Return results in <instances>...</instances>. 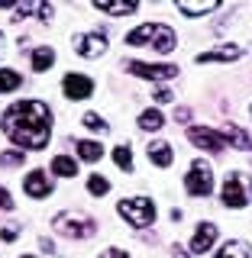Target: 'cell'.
<instances>
[{"instance_id": "12", "label": "cell", "mask_w": 252, "mask_h": 258, "mask_svg": "<svg viewBox=\"0 0 252 258\" xmlns=\"http://www.w3.org/2000/svg\"><path fill=\"white\" fill-rule=\"evenodd\" d=\"M23 190H26L29 197L42 200V197H48V194H52V181L45 177V171H29L26 181H23Z\"/></svg>"}, {"instance_id": "22", "label": "cell", "mask_w": 252, "mask_h": 258, "mask_svg": "<svg viewBox=\"0 0 252 258\" xmlns=\"http://www.w3.org/2000/svg\"><path fill=\"white\" fill-rule=\"evenodd\" d=\"M136 7H139V4H133V0H129V4H100V0H97V10H100V13H110V16L136 13Z\"/></svg>"}, {"instance_id": "5", "label": "cell", "mask_w": 252, "mask_h": 258, "mask_svg": "<svg viewBox=\"0 0 252 258\" xmlns=\"http://www.w3.org/2000/svg\"><path fill=\"white\" fill-rule=\"evenodd\" d=\"M55 226V232H62V236H71V239H87V236H94L97 232V226L91 216H84V213H75V210H65V213H59L52 220Z\"/></svg>"}, {"instance_id": "4", "label": "cell", "mask_w": 252, "mask_h": 258, "mask_svg": "<svg viewBox=\"0 0 252 258\" xmlns=\"http://www.w3.org/2000/svg\"><path fill=\"white\" fill-rule=\"evenodd\" d=\"M252 200V181L242 171H230L223 177V207L242 210Z\"/></svg>"}, {"instance_id": "15", "label": "cell", "mask_w": 252, "mask_h": 258, "mask_svg": "<svg viewBox=\"0 0 252 258\" xmlns=\"http://www.w3.org/2000/svg\"><path fill=\"white\" fill-rule=\"evenodd\" d=\"M172 145L168 142H149V161L152 165H159V168H168L172 165Z\"/></svg>"}, {"instance_id": "34", "label": "cell", "mask_w": 252, "mask_h": 258, "mask_svg": "<svg viewBox=\"0 0 252 258\" xmlns=\"http://www.w3.org/2000/svg\"><path fill=\"white\" fill-rule=\"evenodd\" d=\"M0 55H4V36H0Z\"/></svg>"}, {"instance_id": "16", "label": "cell", "mask_w": 252, "mask_h": 258, "mask_svg": "<svg viewBox=\"0 0 252 258\" xmlns=\"http://www.w3.org/2000/svg\"><path fill=\"white\" fill-rule=\"evenodd\" d=\"M32 71H39V75H42V71H48L55 64V52L48 45H39V48H32Z\"/></svg>"}, {"instance_id": "10", "label": "cell", "mask_w": 252, "mask_h": 258, "mask_svg": "<svg viewBox=\"0 0 252 258\" xmlns=\"http://www.w3.org/2000/svg\"><path fill=\"white\" fill-rule=\"evenodd\" d=\"M78 52L84 55V58L104 55L107 52V36H104V32H84V36H78Z\"/></svg>"}, {"instance_id": "21", "label": "cell", "mask_w": 252, "mask_h": 258, "mask_svg": "<svg viewBox=\"0 0 252 258\" xmlns=\"http://www.w3.org/2000/svg\"><path fill=\"white\" fill-rule=\"evenodd\" d=\"M75 149H78V155L84 158V161H100V155H104V145L100 142H78Z\"/></svg>"}, {"instance_id": "2", "label": "cell", "mask_w": 252, "mask_h": 258, "mask_svg": "<svg viewBox=\"0 0 252 258\" xmlns=\"http://www.w3.org/2000/svg\"><path fill=\"white\" fill-rule=\"evenodd\" d=\"M156 45V52H172L175 48V29L165 23H145L126 36V45Z\"/></svg>"}, {"instance_id": "27", "label": "cell", "mask_w": 252, "mask_h": 258, "mask_svg": "<svg viewBox=\"0 0 252 258\" xmlns=\"http://www.w3.org/2000/svg\"><path fill=\"white\" fill-rule=\"evenodd\" d=\"M23 158H26V155H23V152H0V165H4V168H16V165H23Z\"/></svg>"}, {"instance_id": "14", "label": "cell", "mask_w": 252, "mask_h": 258, "mask_svg": "<svg viewBox=\"0 0 252 258\" xmlns=\"http://www.w3.org/2000/svg\"><path fill=\"white\" fill-rule=\"evenodd\" d=\"M220 136L226 139V145H236V149H242V152H252V136L246 133V129L226 126V129H220Z\"/></svg>"}, {"instance_id": "29", "label": "cell", "mask_w": 252, "mask_h": 258, "mask_svg": "<svg viewBox=\"0 0 252 258\" xmlns=\"http://www.w3.org/2000/svg\"><path fill=\"white\" fill-rule=\"evenodd\" d=\"M0 210H13V197L4 187H0Z\"/></svg>"}, {"instance_id": "24", "label": "cell", "mask_w": 252, "mask_h": 258, "mask_svg": "<svg viewBox=\"0 0 252 258\" xmlns=\"http://www.w3.org/2000/svg\"><path fill=\"white\" fill-rule=\"evenodd\" d=\"M113 161H117V168H123V171H133V152H129V145H117V149H113Z\"/></svg>"}, {"instance_id": "19", "label": "cell", "mask_w": 252, "mask_h": 258, "mask_svg": "<svg viewBox=\"0 0 252 258\" xmlns=\"http://www.w3.org/2000/svg\"><path fill=\"white\" fill-rule=\"evenodd\" d=\"M52 171L59 174V177H75L78 174V161L68 158V155H59V158L52 161Z\"/></svg>"}, {"instance_id": "20", "label": "cell", "mask_w": 252, "mask_h": 258, "mask_svg": "<svg viewBox=\"0 0 252 258\" xmlns=\"http://www.w3.org/2000/svg\"><path fill=\"white\" fill-rule=\"evenodd\" d=\"M20 84H23V75H20V71H13V68H0V94L16 91Z\"/></svg>"}, {"instance_id": "30", "label": "cell", "mask_w": 252, "mask_h": 258, "mask_svg": "<svg viewBox=\"0 0 252 258\" xmlns=\"http://www.w3.org/2000/svg\"><path fill=\"white\" fill-rule=\"evenodd\" d=\"M100 258H133V255H126L123 248H107V252H104Z\"/></svg>"}, {"instance_id": "23", "label": "cell", "mask_w": 252, "mask_h": 258, "mask_svg": "<svg viewBox=\"0 0 252 258\" xmlns=\"http://www.w3.org/2000/svg\"><path fill=\"white\" fill-rule=\"evenodd\" d=\"M217 0H210V4H178V10H181L184 16H204V13H214L217 10Z\"/></svg>"}, {"instance_id": "13", "label": "cell", "mask_w": 252, "mask_h": 258, "mask_svg": "<svg viewBox=\"0 0 252 258\" xmlns=\"http://www.w3.org/2000/svg\"><path fill=\"white\" fill-rule=\"evenodd\" d=\"M239 55H242V48L230 42V45H217V48H210V52H200L194 61H197V64H207V61H236Z\"/></svg>"}, {"instance_id": "18", "label": "cell", "mask_w": 252, "mask_h": 258, "mask_svg": "<svg viewBox=\"0 0 252 258\" xmlns=\"http://www.w3.org/2000/svg\"><path fill=\"white\" fill-rule=\"evenodd\" d=\"M217 258H249V245L242 239H233V242H226L220 252H217Z\"/></svg>"}, {"instance_id": "6", "label": "cell", "mask_w": 252, "mask_h": 258, "mask_svg": "<svg viewBox=\"0 0 252 258\" xmlns=\"http://www.w3.org/2000/svg\"><path fill=\"white\" fill-rule=\"evenodd\" d=\"M184 190H188L191 197H207V194H214V171H210V165L204 158L191 161V171L184 174Z\"/></svg>"}, {"instance_id": "32", "label": "cell", "mask_w": 252, "mask_h": 258, "mask_svg": "<svg viewBox=\"0 0 252 258\" xmlns=\"http://www.w3.org/2000/svg\"><path fill=\"white\" fill-rule=\"evenodd\" d=\"M156 100L159 103H168V100H172V94H168V91H156Z\"/></svg>"}, {"instance_id": "11", "label": "cell", "mask_w": 252, "mask_h": 258, "mask_svg": "<svg viewBox=\"0 0 252 258\" xmlns=\"http://www.w3.org/2000/svg\"><path fill=\"white\" fill-rule=\"evenodd\" d=\"M214 242H217V226L214 223H200L197 232H194V239H191V252L194 255H204V252L214 248Z\"/></svg>"}, {"instance_id": "31", "label": "cell", "mask_w": 252, "mask_h": 258, "mask_svg": "<svg viewBox=\"0 0 252 258\" xmlns=\"http://www.w3.org/2000/svg\"><path fill=\"white\" fill-rule=\"evenodd\" d=\"M175 119H181V123H188V119H191V110H188V107H178V110H175Z\"/></svg>"}, {"instance_id": "26", "label": "cell", "mask_w": 252, "mask_h": 258, "mask_svg": "<svg viewBox=\"0 0 252 258\" xmlns=\"http://www.w3.org/2000/svg\"><path fill=\"white\" fill-rule=\"evenodd\" d=\"M84 126L87 129H91V133H107V119H104V116H97V113H84Z\"/></svg>"}, {"instance_id": "3", "label": "cell", "mask_w": 252, "mask_h": 258, "mask_svg": "<svg viewBox=\"0 0 252 258\" xmlns=\"http://www.w3.org/2000/svg\"><path fill=\"white\" fill-rule=\"evenodd\" d=\"M120 216L129 223V226H136V229H145V226H152L156 223V204H152L149 197H126V200H120Z\"/></svg>"}, {"instance_id": "9", "label": "cell", "mask_w": 252, "mask_h": 258, "mask_svg": "<svg viewBox=\"0 0 252 258\" xmlns=\"http://www.w3.org/2000/svg\"><path fill=\"white\" fill-rule=\"evenodd\" d=\"M62 91L68 100H84V97H91L94 94V81L87 78V75H78V71H68L62 81Z\"/></svg>"}, {"instance_id": "1", "label": "cell", "mask_w": 252, "mask_h": 258, "mask_svg": "<svg viewBox=\"0 0 252 258\" xmlns=\"http://www.w3.org/2000/svg\"><path fill=\"white\" fill-rule=\"evenodd\" d=\"M7 139H13L23 149H45L52 139V110L42 100H20L0 116Z\"/></svg>"}, {"instance_id": "28", "label": "cell", "mask_w": 252, "mask_h": 258, "mask_svg": "<svg viewBox=\"0 0 252 258\" xmlns=\"http://www.w3.org/2000/svg\"><path fill=\"white\" fill-rule=\"evenodd\" d=\"M16 236H20V229H16V226H4V229H0V239H4V242H13Z\"/></svg>"}, {"instance_id": "35", "label": "cell", "mask_w": 252, "mask_h": 258, "mask_svg": "<svg viewBox=\"0 0 252 258\" xmlns=\"http://www.w3.org/2000/svg\"><path fill=\"white\" fill-rule=\"evenodd\" d=\"M23 258H36V255H23Z\"/></svg>"}, {"instance_id": "33", "label": "cell", "mask_w": 252, "mask_h": 258, "mask_svg": "<svg viewBox=\"0 0 252 258\" xmlns=\"http://www.w3.org/2000/svg\"><path fill=\"white\" fill-rule=\"evenodd\" d=\"M172 255H175V258H188V252H184L181 245H175V248H172Z\"/></svg>"}, {"instance_id": "7", "label": "cell", "mask_w": 252, "mask_h": 258, "mask_svg": "<svg viewBox=\"0 0 252 258\" xmlns=\"http://www.w3.org/2000/svg\"><path fill=\"white\" fill-rule=\"evenodd\" d=\"M188 139L197 145V149L210 152V155H220L226 149V139L220 136V129H204V126H188Z\"/></svg>"}, {"instance_id": "8", "label": "cell", "mask_w": 252, "mask_h": 258, "mask_svg": "<svg viewBox=\"0 0 252 258\" xmlns=\"http://www.w3.org/2000/svg\"><path fill=\"white\" fill-rule=\"evenodd\" d=\"M126 68H129V75L145 78V81H172V78H178V68H175V64H142V61H129Z\"/></svg>"}, {"instance_id": "17", "label": "cell", "mask_w": 252, "mask_h": 258, "mask_svg": "<svg viewBox=\"0 0 252 258\" xmlns=\"http://www.w3.org/2000/svg\"><path fill=\"white\" fill-rule=\"evenodd\" d=\"M162 123H165V116H162L159 110H142L139 113V129L142 133H156V129H162Z\"/></svg>"}, {"instance_id": "25", "label": "cell", "mask_w": 252, "mask_h": 258, "mask_svg": "<svg viewBox=\"0 0 252 258\" xmlns=\"http://www.w3.org/2000/svg\"><path fill=\"white\" fill-rule=\"evenodd\" d=\"M87 190H91L94 197H104V194L110 190V181L104 174H91V177H87Z\"/></svg>"}]
</instances>
